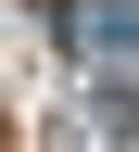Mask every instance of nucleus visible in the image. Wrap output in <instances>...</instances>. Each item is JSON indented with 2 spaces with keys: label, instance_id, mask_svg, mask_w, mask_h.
I'll return each mask as SVG.
<instances>
[{
  "label": "nucleus",
  "instance_id": "nucleus-1",
  "mask_svg": "<svg viewBox=\"0 0 139 152\" xmlns=\"http://www.w3.org/2000/svg\"><path fill=\"white\" fill-rule=\"evenodd\" d=\"M76 38H101V51H139V0H89Z\"/></svg>",
  "mask_w": 139,
  "mask_h": 152
}]
</instances>
